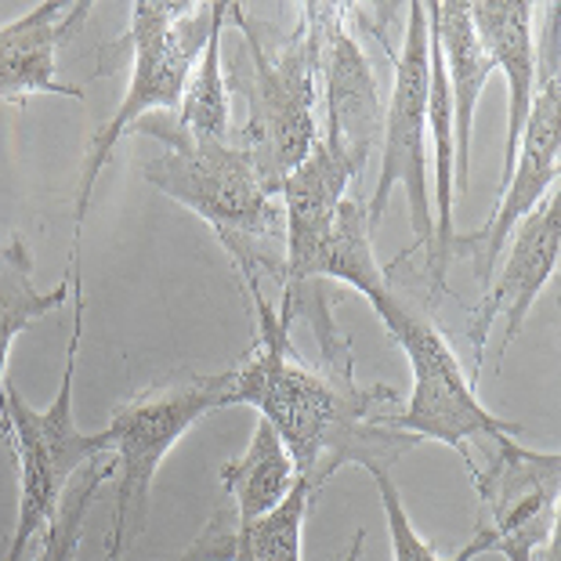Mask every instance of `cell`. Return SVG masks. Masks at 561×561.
<instances>
[{
  "mask_svg": "<svg viewBox=\"0 0 561 561\" xmlns=\"http://www.w3.org/2000/svg\"><path fill=\"white\" fill-rule=\"evenodd\" d=\"M257 312V341L236 366L225 405H254L283 438L297 479L312 496L344 463L391 471V463L421 446L391 424L399 391L355 385L352 348L333 319L322 279L283 290L279 308L247 286Z\"/></svg>",
  "mask_w": 561,
  "mask_h": 561,
  "instance_id": "6da1fadb",
  "label": "cell"
},
{
  "mask_svg": "<svg viewBox=\"0 0 561 561\" xmlns=\"http://www.w3.org/2000/svg\"><path fill=\"white\" fill-rule=\"evenodd\" d=\"M130 135L160 141V157L141 167V178L163 196L199 214L218 232L247 286H257L261 276H283V261L272 254V240L283 229V210L276 207V196L261 185L254 160L232 138H193L174 121H160V116H146Z\"/></svg>",
  "mask_w": 561,
  "mask_h": 561,
  "instance_id": "7a4b0ae2",
  "label": "cell"
},
{
  "mask_svg": "<svg viewBox=\"0 0 561 561\" xmlns=\"http://www.w3.org/2000/svg\"><path fill=\"white\" fill-rule=\"evenodd\" d=\"M229 19L243 33L247 69L225 73L229 91L247 99V124L232 141L240 146L265 185L279 196L283 182L319 146V30L301 4V22L276 47L265 44V30L247 15V4H229Z\"/></svg>",
  "mask_w": 561,
  "mask_h": 561,
  "instance_id": "3957f363",
  "label": "cell"
},
{
  "mask_svg": "<svg viewBox=\"0 0 561 561\" xmlns=\"http://www.w3.org/2000/svg\"><path fill=\"white\" fill-rule=\"evenodd\" d=\"M221 11V0L214 4H188V0H135L130 4V80L124 91L121 110L91 141V152L83 160V174L77 185V225H73V257H80V229L88 218V203L94 182L110 163L116 141L127 138L152 113H178L185 94V83L193 77L203 47L214 30V19Z\"/></svg>",
  "mask_w": 561,
  "mask_h": 561,
  "instance_id": "277c9868",
  "label": "cell"
},
{
  "mask_svg": "<svg viewBox=\"0 0 561 561\" xmlns=\"http://www.w3.org/2000/svg\"><path fill=\"white\" fill-rule=\"evenodd\" d=\"M73 276V337L66 352V374L55 402L47 410L33 405L19 396L15 385H4L0 391V432L8 435L19 463V522L11 536V551H37L47 522L55 518L62 504L69 479L110 453L105 435H83L73 413V380L80 359V337H83V286H80V257L69 261Z\"/></svg>",
  "mask_w": 561,
  "mask_h": 561,
  "instance_id": "5b68a950",
  "label": "cell"
},
{
  "mask_svg": "<svg viewBox=\"0 0 561 561\" xmlns=\"http://www.w3.org/2000/svg\"><path fill=\"white\" fill-rule=\"evenodd\" d=\"M232 377L236 366L225 374H174L113 410L110 427L102 435L110 442V453H116L113 471L121 474V482H116V511L105 558H127L146 529L152 482H157L163 457L196 421L221 410Z\"/></svg>",
  "mask_w": 561,
  "mask_h": 561,
  "instance_id": "8992f818",
  "label": "cell"
},
{
  "mask_svg": "<svg viewBox=\"0 0 561 561\" xmlns=\"http://www.w3.org/2000/svg\"><path fill=\"white\" fill-rule=\"evenodd\" d=\"M374 312L385 319L388 333L405 352L413 369V396L410 405L391 416V424L405 435H416L421 442L435 438L453 453H460L463 463L471 471V446L489 449L500 438L522 435V424L493 416L474 396L471 377H463V366L453 352L432 319L416 312L413 305H405L402 297L391 290L374 297Z\"/></svg>",
  "mask_w": 561,
  "mask_h": 561,
  "instance_id": "52a82bcc",
  "label": "cell"
},
{
  "mask_svg": "<svg viewBox=\"0 0 561 561\" xmlns=\"http://www.w3.org/2000/svg\"><path fill=\"white\" fill-rule=\"evenodd\" d=\"M405 37L396 55V83L385 102L380 121V174L377 193L366 203L369 225H380L391 193L402 185L410 203V225L416 247L432 257L435 243V214H432V185H427V91H432V37H427V4L410 0L405 4Z\"/></svg>",
  "mask_w": 561,
  "mask_h": 561,
  "instance_id": "ba28073f",
  "label": "cell"
},
{
  "mask_svg": "<svg viewBox=\"0 0 561 561\" xmlns=\"http://www.w3.org/2000/svg\"><path fill=\"white\" fill-rule=\"evenodd\" d=\"M471 482L482 496V518L471 536L474 551L536 561L558 525V453H533L515 438H500L485 449V463H474Z\"/></svg>",
  "mask_w": 561,
  "mask_h": 561,
  "instance_id": "9c48e42d",
  "label": "cell"
},
{
  "mask_svg": "<svg viewBox=\"0 0 561 561\" xmlns=\"http://www.w3.org/2000/svg\"><path fill=\"white\" fill-rule=\"evenodd\" d=\"M558 171H561V77L547 73L533 94V110L522 130L518 157L504 182V196H500L493 218L479 232L453 240V254L471 261L482 286L493 283V272L500 265V257H504V247L511 240V232L518 229V221L529 218L536 203L554 193Z\"/></svg>",
  "mask_w": 561,
  "mask_h": 561,
  "instance_id": "30bf717a",
  "label": "cell"
},
{
  "mask_svg": "<svg viewBox=\"0 0 561 561\" xmlns=\"http://www.w3.org/2000/svg\"><path fill=\"white\" fill-rule=\"evenodd\" d=\"M504 250H507L504 268H500L496 283L485 286L482 301L471 308V319H468V341L474 348L471 385H479V377H482L485 341H489V330H493V319L496 316L507 319L504 344H500V355H507V348L518 341L525 319L533 312L536 297H540V290L554 276L558 254H561V196H558V188L547 199L536 203V210L529 218L518 221V229L511 232Z\"/></svg>",
  "mask_w": 561,
  "mask_h": 561,
  "instance_id": "8fae6325",
  "label": "cell"
},
{
  "mask_svg": "<svg viewBox=\"0 0 561 561\" xmlns=\"http://www.w3.org/2000/svg\"><path fill=\"white\" fill-rule=\"evenodd\" d=\"M305 11L319 30V77H322V138L369 157L380 138L385 102L374 62L366 58L359 37L352 33L348 4H316Z\"/></svg>",
  "mask_w": 561,
  "mask_h": 561,
  "instance_id": "7c38bea8",
  "label": "cell"
},
{
  "mask_svg": "<svg viewBox=\"0 0 561 561\" xmlns=\"http://www.w3.org/2000/svg\"><path fill=\"white\" fill-rule=\"evenodd\" d=\"M366 157L333 138H319L308 160L286 178L279 196L286 210V261H283V290L312 283V268L337 207L348 199V188L363 174Z\"/></svg>",
  "mask_w": 561,
  "mask_h": 561,
  "instance_id": "4fadbf2b",
  "label": "cell"
},
{
  "mask_svg": "<svg viewBox=\"0 0 561 561\" xmlns=\"http://www.w3.org/2000/svg\"><path fill=\"white\" fill-rule=\"evenodd\" d=\"M91 4H58L47 0L15 22L0 26V102L22 105L30 94H62V99L83 102L77 83L58 77V51L66 37L88 19Z\"/></svg>",
  "mask_w": 561,
  "mask_h": 561,
  "instance_id": "5bb4252c",
  "label": "cell"
},
{
  "mask_svg": "<svg viewBox=\"0 0 561 561\" xmlns=\"http://www.w3.org/2000/svg\"><path fill=\"white\" fill-rule=\"evenodd\" d=\"M468 11H471L474 37H479L482 51L493 62V73L500 69L507 80V138H504V182H507L536 94L533 22L540 8L529 4V0H474V4H468Z\"/></svg>",
  "mask_w": 561,
  "mask_h": 561,
  "instance_id": "9a60e30c",
  "label": "cell"
},
{
  "mask_svg": "<svg viewBox=\"0 0 561 561\" xmlns=\"http://www.w3.org/2000/svg\"><path fill=\"white\" fill-rule=\"evenodd\" d=\"M427 22L435 30L442 69H446V88L453 105V149H457V196L468 193L471 182V135H474V113H479L482 91L493 77V62L482 51L479 37L471 26L468 0H438L427 4Z\"/></svg>",
  "mask_w": 561,
  "mask_h": 561,
  "instance_id": "2e32d148",
  "label": "cell"
},
{
  "mask_svg": "<svg viewBox=\"0 0 561 561\" xmlns=\"http://www.w3.org/2000/svg\"><path fill=\"white\" fill-rule=\"evenodd\" d=\"M308 504H312V489L305 479H297L279 507L250 525H240L225 507L210 518L207 529H199L193 547L178 561H301Z\"/></svg>",
  "mask_w": 561,
  "mask_h": 561,
  "instance_id": "e0dca14e",
  "label": "cell"
},
{
  "mask_svg": "<svg viewBox=\"0 0 561 561\" xmlns=\"http://www.w3.org/2000/svg\"><path fill=\"white\" fill-rule=\"evenodd\" d=\"M294 482L297 471L290 453H286L283 438L265 421H257L254 435H250V446L240 460L221 463V485L229 493L232 518L240 525L257 522L272 507H279L286 493L294 489Z\"/></svg>",
  "mask_w": 561,
  "mask_h": 561,
  "instance_id": "ac0fdd59",
  "label": "cell"
},
{
  "mask_svg": "<svg viewBox=\"0 0 561 561\" xmlns=\"http://www.w3.org/2000/svg\"><path fill=\"white\" fill-rule=\"evenodd\" d=\"M312 279H337L359 290L366 301H374L388 290L385 268L377 265L374 254V225H369L366 203L348 196L337 207V218L330 225V236L322 243Z\"/></svg>",
  "mask_w": 561,
  "mask_h": 561,
  "instance_id": "d6986e66",
  "label": "cell"
},
{
  "mask_svg": "<svg viewBox=\"0 0 561 561\" xmlns=\"http://www.w3.org/2000/svg\"><path fill=\"white\" fill-rule=\"evenodd\" d=\"M69 290H73V276H66L55 290L41 294L33 286V254L30 247L11 240L0 254V391H4V369H8V352L22 330H30L33 322L44 319L47 312L66 305Z\"/></svg>",
  "mask_w": 561,
  "mask_h": 561,
  "instance_id": "ffe728a7",
  "label": "cell"
},
{
  "mask_svg": "<svg viewBox=\"0 0 561 561\" xmlns=\"http://www.w3.org/2000/svg\"><path fill=\"white\" fill-rule=\"evenodd\" d=\"M225 22H229V0H221V11L214 19L207 47H203L193 77L185 83L182 105L174 113L178 127L188 130L193 138H207V141L232 138V105H229V83H225V62H221Z\"/></svg>",
  "mask_w": 561,
  "mask_h": 561,
  "instance_id": "44dd1931",
  "label": "cell"
},
{
  "mask_svg": "<svg viewBox=\"0 0 561 561\" xmlns=\"http://www.w3.org/2000/svg\"><path fill=\"white\" fill-rule=\"evenodd\" d=\"M110 474H113V463H102V460H91L88 468L80 471V479L66 489L55 518L47 522L41 547H37V561H77L80 543H83V525H88V511L94 504V496H99V489L110 482Z\"/></svg>",
  "mask_w": 561,
  "mask_h": 561,
  "instance_id": "7402d4cb",
  "label": "cell"
},
{
  "mask_svg": "<svg viewBox=\"0 0 561 561\" xmlns=\"http://www.w3.org/2000/svg\"><path fill=\"white\" fill-rule=\"evenodd\" d=\"M369 474H374L377 493H380V507H385V522H388V536H391V561H474V558H482L479 551H474L471 540L453 558H442L435 547L413 529L399 489H396V482H391V471H369Z\"/></svg>",
  "mask_w": 561,
  "mask_h": 561,
  "instance_id": "603a6c76",
  "label": "cell"
},
{
  "mask_svg": "<svg viewBox=\"0 0 561 561\" xmlns=\"http://www.w3.org/2000/svg\"><path fill=\"white\" fill-rule=\"evenodd\" d=\"M363 547H366V529H359L352 536V547L344 551V558H337V561H363Z\"/></svg>",
  "mask_w": 561,
  "mask_h": 561,
  "instance_id": "cb8c5ba5",
  "label": "cell"
},
{
  "mask_svg": "<svg viewBox=\"0 0 561 561\" xmlns=\"http://www.w3.org/2000/svg\"><path fill=\"white\" fill-rule=\"evenodd\" d=\"M0 561H37V551H11V547H8Z\"/></svg>",
  "mask_w": 561,
  "mask_h": 561,
  "instance_id": "d4e9b609",
  "label": "cell"
},
{
  "mask_svg": "<svg viewBox=\"0 0 561 561\" xmlns=\"http://www.w3.org/2000/svg\"><path fill=\"white\" fill-rule=\"evenodd\" d=\"M102 561H116V558H102Z\"/></svg>",
  "mask_w": 561,
  "mask_h": 561,
  "instance_id": "484cf974",
  "label": "cell"
}]
</instances>
